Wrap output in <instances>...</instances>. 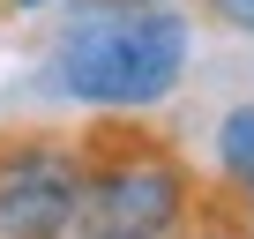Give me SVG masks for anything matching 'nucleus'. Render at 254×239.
I'll return each instance as SVG.
<instances>
[{
  "instance_id": "5",
  "label": "nucleus",
  "mask_w": 254,
  "mask_h": 239,
  "mask_svg": "<svg viewBox=\"0 0 254 239\" xmlns=\"http://www.w3.org/2000/svg\"><path fill=\"white\" fill-rule=\"evenodd\" d=\"M209 172L239 194H254V105H232L217 120V142H209Z\"/></svg>"
},
{
  "instance_id": "2",
  "label": "nucleus",
  "mask_w": 254,
  "mask_h": 239,
  "mask_svg": "<svg viewBox=\"0 0 254 239\" xmlns=\"http://www.w3.org/2000/svg\"><path fill=\"white\" fill-rule=\"evenodd\" d=\"M82 202L67 239H172L194 209V157L157 112H90L75 127Z\"/></svg>"
},
{
  "instance_id": "4",
  "label": "nucleus",
  "mask_w": 254,
  "mask_h": 239,
  "mask_svg": "<svg viewBox=\"0 0 254 239\" xmlns=\"http://www.w3.org/2000/svg\"><path fill=\"white\" fill-rule=\"evenodd\" d=\"M172 239H254V194H239V187H224L217 172H202L194 209H187V224H180Z\"/></svg>"
},
{
  "instance_id": "6",
  "label": "nucleus",
  "mask_w": 254,
  "mask_h": 239,
  "mask_svg": "<svg viewBox=\"0 0 254 239\" xmlns=\"http://www.w3.org/2000/svg\"><path fill=\"white\" fill-rule=\"evenodd\" d=\"M194 15L209 30H232V38H254V0H194Z\"/></svg>"
},
{
  "instance_id": "3",
  "label": "nucleus",
  "mask_w": 254,
  "mask_h": 239,
  "mask_svg": "<svg viewBox=\"0 0 254 239\" xmlns=\"http://www.w3.org/2000/svg\"><path fill=\"white\" fill-rule=\"evenodd\" d=\"M82 202L75 127L0 120V239H67Z\"/></svg>"
},
{
  "instance_id": "7",
  "label": "nucleus",
  "mask_w": 254,
  "mask_h": 239,
  "mask_svg": "<svg viewBox=\"0 0 254 239\" xmlns=\"http://www.w3.org/2000/svg\"><path fill=\"white\" fill-rule=\"evenodd\" d=\"M0 15H8V0H0Z\"/></svg>"
},
{
  "instance_id": "1",
  "label": "nucleus",
  "mask_w": 254,
  "mask_h": 239,
  "mask_svg": "<svg viewBox=\"0 0 254 239\" xmlns=\"http://www.w3.org/2000/svg\"><path fill=\"white\" fill-rule=\"evenodd\" d=\"M194 60L180 0H82L53 38V82L90 112H157Z\"/></svg>"
}]
</instances>
